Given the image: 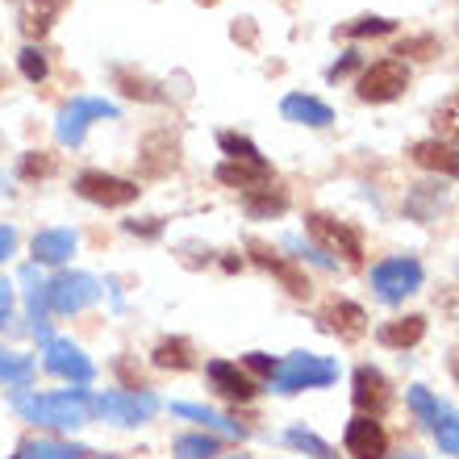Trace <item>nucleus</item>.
<instances>
[{
  "label": "nucleus",
  "mask_w": 459,
  "mask_h": 459,
  "mask_svg": "<svg viewBox=\"0 0 459 459\" xmlns=\"http://www.w3.org/2000/svg\"><path fill=\"white\" fill-rule=\"evenodd\" d=\"M376 339L385 342L393 351H405V347H418L426 339V317L422 314H410V317H397V322H385Z\"/></svg>",
  "instance_id": "4be33fe9"
},
{
  "label": "nucleus",
  "mask_w": 459,
  "mask_h": 459,
  "mask_svg": "<svg viewBox=\"0 0 459 459\" xmlns=\"http://www.w3.org/2000/svg\"><path fill=\"white\" fill-rule=\"evenodd\" d=\"M351 401H355V410L363 413V418H380V413L393 405V393H388V380L380 368H372V363H363V368H355V376H351Z\"/></svg>",
  "instance_id": "9d476101"
},
{
  "label": "nucleus",
  "mask_w": 459,
  "mask_h": 459,
  "mask_svg": "<svg viewBox=\"0 0 459 459\" xmlns=\"http://www.w3.org/2000/svg\"><path fill=\"white\" fill-rule=\"evenodd\" d=\"M218 143H221V151H226L230 159H247V163H259V146L251 143V138H242V134H234V130H226V134H218Z\"/></svg>",
  "instance_id": "f704fd0d"
},
{
  "label": "nucleus",
  "mask_w": 459,
  "mask_h": 459,
  "mask_svg": "<svg viewBox=\"0 0 459 459\" xmlns=\"http://www.w3.org/2000/svg\"><path fill=\"white\" fill-rule=\"evenodd\" d=\"M280 113H284L289 121H297V126H314V130H322V126L334 121V109H330L326 100L305 97V92H292V97L280 100Z\"/></svg>",
  "instance_id": "aec40b11"
},
{
  "label": "nucleus",
  "mask_w": 459,
  "mask_h": 459,
  "mask_svg": "<svg viewBox=\"0 0 459 459\" xmlns=\"http://www.w3.org/2000/svg\"><path fill=\"white\" fill-rule=\"evenodd\" d=\"M247 251L255 255V264H259V267H267V272H276V276H280V284H284V289H289L292 297H309V292H314V284H309V276H305L301 267L284 264V259H280V255L272 251L267 242L251 238V242H247Z\"/></svg>",
  "instance_id": "2eb2a0df"
},
{
  "label": "nucleus",
  "mask_w": 459,
  "mask_h": 459,
  "mask_svg": "<svg viewBox=\"0 0 459 459\" xmlns=\"http://www.w3.org/2000/svg\"><path fill=\"white\" fill-rule=\"evenodd\" d=\"M201 4H218V0H201Z\"/></svg>",
  "instance_id": "c03bdc74"
},
{
  "label": "nucleus",
  "mask_w": 459,
  "mask_h": 459,
  "mask_svg": "<svg viewBox=\"0 0 459 459\" xmlns=\"http://www.w3.org/2000/svg\"><path fill=\"white\" fill-rule=\"evenodd\" d=\"M22 180H47L50 171H55V159L47 155V151H30V155H22Z\"/></svg>",
  "instance_id": "e433bc0d"
},
{
  "label": "nucleus",
  "mask_w": 459,
  "mask_h": 459,
  "mask_svg": "<svg viewBox=\"0 0 459 459\" xmlns=\"http://www.w3.org/2000/svg\"><path fill=\"white\" fill-rule=\"evenodd\" d=\"M334 380H339V363L334 359L309 355V351H292L272 376V388L276 393H301V388H326Z\"/></svg>",
  "instance_id": "f03ea898"
},
{
  "label": "nucleus",
  "mask_w": 459,
  "mask_h": 459,
  "mask_svg": "<svg viewBox=\"0 0 459 459\" xmlns=\"http://www.w3.org/2000/svg\"><path fill=\"white\" fill-rule=\"evenodd\" d=\"M443 201H447L443 184H413L410 196H405V213L426 226V221H435V213L443 209Z\"/></svg>",
  "instance_id": "5701e85b"
},
{
  "label": "nucleus",
  "mask_w": 459,
  "mask_h": 459,
  "mask_svg": "<svg viewBox=\"0 0 459 459\" xmlns=\"http://www.w3.org/2000/svg\"><path fill=\"white\" fill-rule=\"evenodd\" d=\"M100 297V284L88 272H63L47 284V305L55 314H80Z\"/></svg>",
  "instance_id": "423d86ee"
},
{
  "label": "nucleus",
  "mask_w": 459,
  "mask_h": 459,
  "mask_svg": "<svg viewBox=\"0 0 459 459\" xmlns=\"http://www.w3.org/2000/svg\"><path fill=\"white\" fill-rule=\"evenodd\" d=\"M342 443H347V455L351 459H385L388 455L385 426L376 422V418H363V413L347 422V435H342Z\"/></svg>",
  "instance_id": "ddd939ff"
},
{
  "label": "nucleus",
  "mask_w": 459,
  "mask_h": 459,
  "mask_svg": "<svg viewBox=\"0 0 459 459\" xmlns=\"http://www.w3.org/2000/svg\"><path fill=\"white\" fill-rule=\"evenodd\" d=\"M97 410L117 426H138L159 410V397L155 393H146V388H117V393L97 397Z\"/></svg>",
  "instance_id": "6e6552de"
},
{
  "label": "nucleus",
  "mask_w": 459,
  "mask_h": 459,
  "mask_svg": "<svg viewBox=\"0 0 459 459\" xmlns=\"http://www.w3.org/2000/svg\"><path fill=\"white\" fill-rule=\"evenodd\" d=\"M97 117H117V105H109V100H92V97H75L72 105H63L59 121H55L59 143L63 146H80L84 143L88 121H97Z\"/></svg>",
  "instance_id": "0eeeda50"
},
{
  "label": "nucleus",
  "mask_w": 459,
  "mask_h": 459,
  "mask_svg": "<svg viewBox=\"0 0 459 459\" xmlns=\"http://www.w3.org/2000/svg\"><path fill=\"white\" fill-rule=\"evenodd\" d=\"M234 459H247V455H234Z\"/></svg>",
  "instance_id": "49530a36"
},
{
  "label": "nucleus",
  "mask_w": 459,
  "mask_h": 459,
  "mask_svg": "<svg viewBox=\"0 0 459 459\" xmlns=\"http://www.w3.org/2000/svg\"><path fill=\"white\" fill-rule=\"evenodd\" d=\"M322 322H326L330 334H339L342 342H359L368 334V314H363L355 301H342V297H330L326 309H322Z\"/></svg>",
  "instance_id": "4468645a"
},
{
  "label": "nucleus",
  "mask_w": 459,
  "mask_h": 459,
  "mask_svg": "<svg viewBox=\"0 0 459 459\" xmlns=\"http://www.w3.org/2000/svg\"><path fill=\"white\" fill-rule=\"evenodd\" d=\"M393 17H359V22H351V25H342L339 34L342 38H368V34H393Z\"/></svg>",
  "instance_id": "c9c22d12"
},
{
  "label": "nucleus",
  "mask_w": 459,
  "mask_h": 459,
  "mask_svg": "<svg viewBox=\"0 0 459 459\" xmlns=\"http://www.w3.org/2000/svg\"><path fill=\"white\" fill-rule=\"evenodd\" d=\"M113 80H117V88L130 100H163L159 84H155V80H146V75H134V72H126V67H117V72H113Z\"/></svg>",
  "instance_id": "c85d7f7f"
},
{
  "label": "nucleus",
  "mask_w": 459,
  "mask_h": 459,
  "mask_svg": "<svg viewBox=\"0 0 459 459\" xmlns=\"http://www.w3.org/2000/svg\"><path fill=\"white\" fill-rule=\"evenodd\" d=\"M75 247H80L75 230H38L34 242H30L38 264H67L75 255Z\"/></svg>",
  "instance_id": "a211bd4d"
},
{
  "label": "nucleus",
  "mask_w": 459,
  "mask_h": 459,
  "mask_svg": "<svg viewBox=\"0 0 459 459\" xmlns=\"http://www.w3.org/2000/svg\"><path fill=\"white\" fill-rule=\"evenodd\" d=\"M305 230H309V238L317 242V251L326 255V259L330 255H339L347 267L363 264V238H359V230L355 226L330 218V213H309V218H305Z\"/></svg>",
  "instance_id": "7ed1b4c3"
},
{
  "label": "nucleus",
  "mask_w": 459,
  "mask_h": 459,
  "mask_svg": "<svg viewBox=\"0 0 459 459\" xmlns=\"http://www.w3.org/2000/svg\"><path fill=\"white\" fill-rule=\"evenodd\" d=\"M75 193L84 196V201H92V205H105V209H121L130 205V201H138V184L134 180H121V176H109V171H84L80 180H75Z\"/></svg>",
  "instance_id": "1a4fd4ad"
},
{
  "label": "nucleus",
  "mask_w": 459,
  "mask_h": 459,
  "mask_svg": "<svg viewBox=\"0 0 459 459\" xmlns=\"http://www.w3.org/2000/svg\"><path fill=\"white\" fill-rule=\"evenodd\" d=\"M397 55H418V59H430V55H438V42L430 34H422V38H405L397 47Z\"/></svg>",
  "instance_id": "4c0bfd02"
},
{
  "label": "nucleus",
  "mask_w": 459,
  "mask_h": 459,
  "mask_svg": "<svg viewBox=\"0 0 459 459\" xmlns=\"http://www.w3.org/2000/svg\"><path fill=\"white\" fill-rule=\"evenodd\" d=\"M0 88H4V75H0Z\"/></svg>",
  "instance_id": "a18cd8bd"
},
{
  "label": "nucleus",
  "mask_w": 459,
  "mask_h": 459,
  "mask_svg": "<svg viewBox=\"0 0 459 459\" xmlns=\"http://www.w3.org/2000/svg\"><path fill=\"white\" fill-rule=\"evenodd\" d=\"M410 159L418 163V168L426 171H438V176H451V180H459V151L447 143H438V138H422V143H413Z\"/></svg>",
  "instance_id": "f3484780"
},
{
  "label": "nucleus",
  "mask_w": 459,
  "mask_h": 459,
  "mask_svg": "<svg viewBox=\"0 0 459 459\" xmlns=\"http://www.w3.org/2000/svg\"><path fill=\"white\" fill-rule=\"evenodd\" d=\"M25 459H84L88 451L75 447V443H50V438H34V443H25L22 447Z\"/></svg>",
  "instance_id": "c756f323"
},
{
  "label": "nucleus",
  "mask_w": 459,
  "mask_h": 459,
  "mask_svg": "<svg viewBox=\"0 0 459 459\" xmlns=\"http://www.w3.org/2000/svg\"><path fill=\"white\" fill-rule=\"evenodd\" d=\"M63 4H67V0H25V4H22V17H17V22H22V34L42 42V38L50 34V25L59 22Z\"/></svg>",
  "instance_id": "412c9836"
},
{
  "label": "nucleus",
  "mask_w": 459,
  "mask_h": 459,
  "mask_svg": "<svg viewBox=\"0 0 459 459\" xmlns=\"http://www.w3.org/2000/svg\"><path fill=\"white\" fill-rule=\"evenodd\" d=\"M247 196V213L251 218H280L284 209H289V196H284V188H272V184H259V188H251Z\"/></svg>",
  "instance_id": "b1692460"
},
{
  "label": "nucleus",
  "mask_w": 459,
  "mask_h": 459,
  "mask_svg": "<svg viewBox=\"0 0 459 459\" xmlns=\"http://www.w3.org/2000/svg\"><path fill=\"white\" fill-rule=\"evenodd\" d=\"M242 363H247L255 376H267V380H272V376H276V368H280L276 359H267L264 351H251V355H242Z\"/></svg>",
  "instance_id": "ea45409f"
},
{
  "label": "nucleus",
  "mask_w": 459,
  "mask_h": 459,
  "mask_svg": "<svg viewBox=\"0 0 459 459\" xmlns=\"http://www.w3.org/2000/svg\"><path fill=\"white\" fill-rule=\"evenodd\" d=\"M0 380H4V385H13V388L30 385V380H34V359L0 347Z\"/></svg>",
  "instance_id": "cd10ccee"
},
{
  "label": "nucleus",
  "mask_w": 459,
  "mask_h": 459,
  "mask_svg": "<svg viewBox=\"0 0 459 459\" xmlns=\"http://www.w3.org/2000/svg\"><path fill=\"white\" fill-rule=\"evenodd\" d=\"M138 168H143V176H151V180H159V176H168V171L180 168V143H176V134L171 130L146 134L143 146H138Z\"/></svg>",
  "instance_id": "9b49d317"
},
{
  "label": "nucleus",
  "mask_w": 459,
  "mask_h": 459,
  "mask_svg": "<svg viewBox=\"0 0 459 459\" xmlns=\"http://www.w3.org/2000/svg\"><path fill=\"white\" fill-rule=\"evenodd\" d=\"M9 314H13V284L9 280H0V326L9 322Z\"/></svg>",
  "instance_id": "a19ab883"
},
{
  "label": "nucleus",
  "mask_w": 459,
  "mask_h": 459,
  "mask_svg": "<svg viewBox=\"0 0 459 459\" xmlns=\"http://www.w3.org/2000/svg\"><path fill=\"white\" fill-rule=\"evenodd\" d=\"M126 230H130V234H159V221H155V218H146V221H126Z\"/></svg>",
  "instance_id": "37998d69"
},
{
  "label": "nucleus",
  "mask_w": 459,
  "mask_h": 459,
  "mask_svg": "<svg viewBox=\"0 0 459 459\" xmlns=\"http://www.w3.org/2000/svg\"><path fill=\"white\" fill-rule=\"evenodd\" d=\"M435 138L459 151V92H451V97L435 109Z\"/></svg>",
  "instance_id": "a878e982"
},
{
  "label": "nucleus",
  "mask_w": 459,
  "mask_h": 459,
  "mask_svg": "<svg viewBox=\"0 0 459 459\" xmlns=\"http://www.w3.org/2000/svg\"><path fill=\"white\" fill-rule=\"evenodd\" d=\"M209 372V385L218 388L221 397H230V401H251L255 397V380L247 372H242L238 363H230V359H213L205 368Z\"/></svg>",
  "instance_id": "dca6fc26"
},
{
  "label": "nucleus",
  "mask_w": 459,
  "mask_h": 459,
  "mask_svg": "<svg viewBox=\"0 0 459 459\" xmlns=\"http://www.w3.org/2000/svg\"><path fill=\"white\" fill-rule=\"evenodd\" d=\"M218 180L226 184V188H242V193H251V188H259V184H272V168H267V159H259V163L226 159V163H218Z\"/></svg>",
  "instance_id": "6ab92c4d"
},
{
  "label": "nucleus",
  "mask_w": 459,
  "mask_h": 459,
  "mask_svg": "<svg viewBox=\"0 0 459 459\" xmlns=\"http://www.w3.org/2000/svg\"><path fill=\"white\" fill-rule=\"evenodd\" d=\"M151 359H155V368H163V372H184V368H193V342L188 339H163Z\"/></svg>",
  "instance_id": "393cba45"
},
{
  "label": "nucleus",
  "mask_w": 459,
  "mask_h": 459,
  "mask_svg": "<svg viewBox=\"0 0 459 459\" xmlns=\"http://www.w3.org/2000/svg\"><path fill=\"white\" fill-rule=\"evenodd\" d=\"M422 276L426 272L413 255H393V259L372 267V289L385 305H401L405 297H413V292L422 289Z\"/></svg>",
  "instance_id": "20e7f679"
},
{
  "label": "nucleus",
  "mask_w": 459,
  "mask_h": 459,
  "mask_svg": "<svg viewBox=\"0 0 459 459\" xmlns=\"http://www.w3.org/2000/svg\"><path fill=\"white\" fill-rule=\"evenodd\" d=\"M13 247H17V234H13V226H0V259H9Z\"/></svg>",
  "instance_id": "79ce46f5"
},
{
  "label": "nucleus",
  "mask_w": 459,
  "mask_h": 459,
  "mask_svg": "<svg viewBox=\"0 0 459 459\" xmlns=\"http://www.w3.org/2000/svg\"><path fill=\"white\" fill-rule=\"evenodd\" d=\"M284 438H289V447H297V451H309V455H314V459H339V455H334V447H330L326 438H317L314 430H301V426H292V430H289V435H284Z\"/></svg>",
  "instance_id": "2f4dec72"
},
{
  "label": "nucleus",
  "mask_w": 459,
  "mask_h": 459,
  "mask_svg": "<svg viewBox=\"0 0 459 459\" xmlns=\"http://www.w3.org/2000/svg\"><path fill=\"white\" fill-rule=\"evenodd\" d=\"M17 67H22V75L30 80V84H42V80L50 75V63H47V55H42L38 47H25L22 55H17Z\"/></svg>",
  "instance_id": "72a5a7b5"
},
{
  "label": "nucleus",
  "mask_w": 459,
  "mask_h": 459,
  "mask_svg": "<svg viewBox=\"0 0 459 459\" xmlns=\"http://www.w3.org/2000/svg\"><path fill=\"white\" fill-rule=\"evenodd\" d=\"M218 451H221V443L209 435H180L176 438V459H213Z\"/></svg>",
  "instance_id": "7c9ffc66"
},
{
  "label": "nucleus",
  "mask_w": 459,
  "mask_h": 459,
  "mask_svg": "<svg viewBox=\"0 0 459 459\" xmlns=\"http://www.w3.org/2000/svg\"><path fill=\"white\" fill-rule=\"evenodd\" d=\"M405 88H410V67L401 59H380L359 75L355 92H359V100H368V105H388V100H397Z\"/></svg>",
  "instance_id": "39448f33"
},
{
  "label": "nucleus",
  "mask_w": 459,
  "mask_h": 459,
  "mask_svg": "<svg viewBox=\"0 0 459 459\" xmlns=\"http://www.w3.org/2000/svg\"><path fill=\"white\" fill-rule=\"evenodd\" d=\"M171 413H180V418H193V422L209 426V430H218V435H230V438H242V435H247V430L230 426L226 418H218V413L205 410V405H188V401H176V405H171Z\"/></svg>",
  "instance_id": "bb28decb"
},
{
  "label": "nucleus",
  "mask_w": 459,
  "mask_h": 459,
  "mask_svg": "<svg viewBox=\"0 0 459 459\" xmlns=\"http://www.w3.org/2000/svg\"><path fill=\"white\" fill-rule=\"evenodd\" d=\"M47 372L63 376V380H72V385H88V380L97 376V368H92V359H88L75 342L50 339L47 342Z\"/></svg>",
  "instance_id": "f8f14e48"
},
{
  "label": "nucleus",
  "mask_w": 459,
  "mask_h": 459,
  "mask_svg": "<svg viewBox=\"0 0 459 459\" xmlns=\"http://www.w3.org/2000/svg\"><path fill=\"white\" fill-rule=\"evenodd\" d=\"M435 438H438V447L447 451V455H459V418L455 413H447V410H438V418L435 422Z\"/></svg>",
  "instance_id": "473e14b6"
},
{
  "label": "nucleus",
  "mask_w": 459,
  "mask_h": 459,
  "mask_svg": "<svg viewBox=\"0 0 459 459\" xmlns=\"http://www.w3.org/2000/svg\"><path fill=\"white\" fill-rule=\"evenodd\" d=\"M410 405H413V413H422L426 422H435L438 418V401L426 393V388H410Z\"/></svg>",
  "instance_id": "58836bf2"
},
{
  "label": "nucleus",
  "mask_w": 459,
  "mask_h": 459,
  "mask_svg": "<svg viewBox=\"0 0 459 459\" xmlns=\"http://www.w3.org/2000/svg\"><path fill=\"white\" fill-rule=\"evenodd\" d=\"M405 459H413V455H405Z\"/></svg>",
  "instance_id": "de8ad7c7"
},
{
  "label": "nucleus",
  "mask_w": 459,
  "mask_h": 459,
  "mask_svg": "<svg viewBox=\"0 0 459 459\" xmlns=\"http://www.w3.org/2000/svg\"><path fill=\"white\" fill-rule=\"evenodd\" d=\"M17 413H25L30 422L50 426V430H75L88 422V397L84 388L72 393H50V397H34V393H13Z\"/></svg>",
  "instance_id": "f257e3e1"
}]
</instances>
